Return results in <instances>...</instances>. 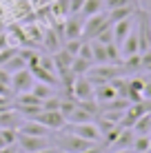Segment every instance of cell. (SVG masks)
<instances>
[{
    "label": "cell",
    "mask_w": 151,
    "mask_h": 153,
    "mask_svg": "<svg viewBox=\"0 0 151 153\" xmlns=\"http://www.w3.org/2000/svg\"><path fill=\"white\" fill-rule=\"evenodd\" d=\"M109 25H111V22H109L107 11L85 18V25H82V40H93V38H96V36L100 33L102 29H107Z\"/></svg>",
    "instance_id": "cell-1"
},
{
    "label": "cell",
    "mask_w": 151,
    "mask_h": 153,
    "mask_svg": "<svg viewBox=\"0 0 151 153\" xmlns=\"http://www.w3.org/2000/svg\"><path fill=\"white\" fill-rule=\"evenodd\" d=\"M69 89L74 91L71 96H74L76 102H91V100H93V93H96V87H93V82H91L87 76H76Z\"/></svg>",
    "instance_id": "cell-2"
},
{
    "label": "cell",
    "mask_w": 151,
    "mask_h": 153,
    "mask_svg": "<svg viewBox=\"0 0 151 153\" xmlns=\"http://www.w3.org/2000/svg\"><path fill=\"white\" fill-rule=\"evenodd\" d=\"M91 144H96V142H89V140L80 138V135L71 133V131H67V133H62L58 138V149L67 151V153H82L85 149H89Z\"/></svg>",
    "instance_id": "cell-3"
},
{
    "label": "cell",
    "mask_w": 151,
    "mask_h": 153,
    "mask_svg": "<svg viewBox=\"0 0 151 153\" xmlns=\"http://www.w3.org/2000/svg\"><path fill=\"white\" fill-rule=\"evenodd\" d=\"M16 144L20 146V151L25 153H38L42 149H49V138H40V135H27V133H18Z\"/></svg>",
    "instance_id": "cell-4"
},
{
    "label": "cell",
    "mask_w": 151,
    "mask_h": 153,
    "mask_svg": "<svg viewBox=\"0 0 151 153\" xmlns=\"http://www.w3.org/2000/svg\"><path fill=\"white\" fill-rule=\"evenodd\" d=\"M31 120H36V122H40L42 126H47L49 131H62L67 126V120H65V115H62L58 109L56 111H47V109H42L36 118H31Z\"/></svg>",
    "instance_id": "cell-5"
},
{
    "label": "cell",
    "mask_w": 151,
    "mask_h": 153,
    "mask_svg": "<svg viewBox=\"0 0 151 153\" xmlns=\"http://www.w3.org/2000/svg\"><path fill=\"white\" fill-rule=\"evenodd\" d=\"M69 131L76 135H80V138L89 140V142H102V133L100 129H98V124L93 122H78V124H69Z\"/></svg>",
    "instance_id": "cell-6"
},
{
    "label": "cell",
    "mask_w": 151,
    "mask_h": 153,
    "mask_svg": "<svg viewBox=\"0 0 151 153\" xmlns=\"http://www.w3.org/2000/svg\"><path fill=\"white\" fill-rule=\"evenodd\" d=\"M33 76H31L29 69H22V71H16L11 73V91L13 93H27L31 91V87H33Z\"/></svg>",
    "instance_id": "cell-7"
},
{
    "label": "cell",
    "mask_w": 151,
    "mask_h": 153,
    "mask_svg": "<svg viewBox=\"0 0 151 153\" xmlns=\"http://www.w3.org/2000/svg\"><path fill=\"white\" fill-rule=\"evenodd\" d=\"M82 25H85L82 16H69L65 20V27H62V40L82 38Z\"/></svg>",
    "instance_id": "cell-8"
},
{
    "label": "cell",
    "mask_w": 151,
    "mask_h": 153,
    "mask_svg": "<svg viewBox=\"0 0 151 153\" xmlns=\"http://www.w3.org/2000/svg\"><path fill=\"white\" fill-rule=\"evenodd\" d=\"M140 53V45H138V31L136 29H131L129 31V36L120 42V56H122V60L124 58H129V56H136Z\"/></svg>",
    "instance_id": "cell-9"
},
{
    "label": "cell",
    "mask_w": 151,
    "mask_h": 153,
    "mask_svg": "<svg viewBox=\"0 0 151 153\" xmlns=\"http://www.w3.org/2000/svg\"><path fill=\"white\" fill-rule=\"evenodd\" d=\"M29 71H31V76H33V80H36V82H45V84H51V87H56V84H58V76H56L54 71L45 69L42 65H33V67H29Z\"/></svg>",
    "instance_id": "cell-10"
},
{
    "label": "cell",
    "mask_w": 151,
    "mask_h": 153,
    "mask_svg": "<svg viewBox=\"0 0 151 153\" xmlns=\"http://www.w3.org/2000/svg\"><path fill=\"white\" fill-rule=\"evenodd\" d=\"M133 20H136V16H133V18H127V20H120V22H113V25H111L113 42H116L118 47H120V42L129 36V31L133 29Z\"/></svg>",
    "instance_id": "cell-11"
},
{
    "label": "cell",
    "mask_w": 151,
    "mask_h": 153,
    "mask_svg": "<svg viewBox=\"0 0 151 153\" xmlns=\"http://www.w3.org/2000/svg\"><path fill=\"white\" fill-rule=\"evenodd\" d=\"M138 7L140 4H127V7H118V9H109L107 16H109V22H120V20H127V18H133L138 13Z\"/></svg>",
    "instance_id": "cell-12"
},
{
    "label": "cell",
    "mask_w": 151,
    "mask_h": 153,
    "mask_svg": "<svg viewBox=\"0 0 151 153\" xmlns=\"http://www.w3.org/2000/svg\"><path fill=\"white\" fill-rule=\"evenodd\" d=\"M120 93H118V89L113 87L111 82H105V84H96V93H93V98L98 100V102H102V104H107V102H111V100H116Z\"/></svg>",
    "instance_id": "cell-13"
},
{
    "label": "cell",
    "mask_w": 151,
    "mask_h": 153,
    "mask_svg": "<svg viewBox=\"0 0 151 153\" xmlns=\"http://www.w3.org/2000/svg\"><path fill=\"white\" fill-rule=\"evenodd\" d=\"M18 133H27V135H40V138H49L51 131L42 126L40 122H36V120H25V122H20L18 126Z\"/></svg>",
    "instance_id": "cell-14"
},
{
    "label": "cell",
    "mask_w": 151,
    "mask_h": 153,
    "mask_svg": "<svg viewBox=\"0 0 151 153\" xmlns=\"http://www.w3.org/2000/svg\"><path fill=\"white\" fill-rule=\"evenodd\" d=\"M133 140H136L133 129H131V126H122V131L118 133V138L111 142V146H113V151H116V149H131Z\"/></svg>",
    "instance_id": "cell-15"
},
{
    "label": "cell",
    "mask_w": 151,
    "mask_h": 153,
    "mask_svg": "<svg viewBox=\"0 0 151 153\" xmlns=\"http://www.w3.org/2000/svg\"><path fill=\"white\" fill-rule=\"evenodd\" d=\"M131 129H133V133H136V135H149L151 133V111L140 115L136 122L131 124Z\"/></svg>",
    "instance_id": "cell-16"
},
{
    "label": "cell",
    "mask_w": 151,
    "mask_h": 153,
    "mask_svg": "<svg viewBox=\"0 0 151 153\" xmlns=\"http://www.w3.org/2000/svg\"><path fill=\"white\" fill-rule=\"evenodd\" d=\"M102 11H105V0H85V4H82L78 16L89 18V16H96V13H102Z\"/></svg>",
    "instance_id": "cell-17"
},
{
    "label": "cell",
    "mask_w": 151,
    "mask_h": 153,
    "mask_svg": "<svg viewBox=\"0 0 151 153\" xmlns=\"http://www.w3.org/2000/svg\"><path fill=\"white\" fill-rule=\"evenodd\" d=\"M31 93H33L36 98H40V100H47V98L56 96L54 87H51V84H45V82H33V87H31Z\"/></svg>",
    "instance_id": "cell-18"
},
{
    "label": "cell",
    "mask_w": 151,
    "mask_h": 153,
    "mask_svg": "<svg viewBox=\"0 0 151 153\" xmlns=\"http://www.w3.org/2000/svg\"><path fill=\"white\" fill-rule=\"evenodd\" d=\"M89 69H91L89 60H85V58H80V56H74V62H71V73H74V76H85Z\"/></svg>",
    "instance_id": "cell-19"
},
{
    "label": "cell",
    "mask_w": 151,
    "mask_h": 153,
    "mask_svg": "<svg viewBox=\"0 0 151 153\" xmlns=\"http://www.w3.org/2000/svg\"><path fill=\"white\" fill-rule=\"evenodd\" d=\"M131 151L133 153H147V151H151V138H149V135H136V140H133V144H131Z\"/></svg>",
    "instance_id": "cell-20"
},
{
    "label": "cell",
    "mask_w": 151,
    "mask_h": 153,
    "mask_svg": "<svg viewBox=\"0 0 151 153\" xmlns=\"http://www.w3.org/2000/svg\"><path fill=\"white\" fill-rule=\"evenodd\" d=\"M93 40H96V42H100V45H111V42H113V31H111V25H109L107 29H102V31H100V33H98Z\"/></svg>",
    "instance_id": "cell-21"
},
{
    "label": "cell",
    "mask_w": 151,
    "mask_h": 153,
    "mask_svg": "<svg viewBox=\"0 0 151 153\" xmlns=\"http://www.w3.org/2000/svg\"><path fill=\"white\" fill-rule=\"evenodd\" d=\"M127 4H140V0H105V9H118V7H127Z\"/></svg>",
    "instance_id": "cell-22"
},
{
    "label": "cell",
    "mask_w": 151,
    "mask_h": 153,
    "mask_svg": "<svg viewBox=\"0 0 151 153\" xmlns=\"http://www.w3.org/2000/svg\"><path fill=\"white\" fill-rule=\"evenodd\" d=\"M45 45L49 47L51 51H58L60 49V40L56 38V31H47V33H45Z\"/></svg>",
    "instance_id": "cell-23"
},
{
    "label": "cell",
    "mask_w": 151,
    "mask_h": 153,
    "mask_svg": "<svg viewBox=\"0 0 151 153\" xmlns=\"http://www.w3.org/2000/svg\"><path fill=\"white\" fill-rule=\"evenodd\" d=\"M16 53H18V49H9V47H7V49H2V51H0V67H4L9 62V58L16 56Z\"/></svg>",
    "instance_id": "cell-24"
},
{
    "label": "cell",
    "mask_w": 151,
    "mask_h": 153,
    "mask_svg": "<svg viewBox=\"0 0 151 153\" xmlns=\"http://www.w3.org/2000/svg\"><path fill=\"white\" fill-rule=\"evenodd\" d=\"M144 80V89H142V96H144V100H151V73L147 78H142Z\"/></svg>",
    "instance_id": "cell-25"
},
{
    "label": "cell",
    "mask_w": 151,
    "mask_h": 153,
    "mask_svg": "<svg viewBox=\"0 0 151 153\" xmlns=\"http://www.w3.org/2000/svg\"><path fill=\"white\" fill-rule=\"evenodd\" d=\"M0 82L7 84V87H11V73L4 69V67H0Z\"/></svg>",
    "instance_id": "cell-26"
},
{
    "label": "cell",
    "mask_w": 151,
    "mask_h": 153,
    "mask_svg": "<svg viewBox=\"0 0 151 153\" xmlns=\"http://www.w3.org/2000/svg\"><path fill=\"white\" fill-rule=\"evenodd\" d=\"M105 151H107V146H102V144H98V142H96V144H91L89 149H85L82 153H105Z\"/></svg>",
    "instance_id": "cell-27"
},
{
    "label": "cell",
    "mask_w": 151,
    "mask_h": 153,
    "mask_svg": "<svg viewBox=\"0 0 151 153\" xmlns=\"http://www.w3.org/2000/svg\"><path fill=\"white\" fill-rule=\"evenodd\" d=\"M9 96H11V87L0 82V98H9Z\"/></svg>",
    "instance_id": "cell-28"
},
{
    "label": "cell",
    "mask_w": 151,
    "mask_h": 153,
    "mask_svg": "<svg viewBox=\"0 0 151 153\" xmlns=\"http://www.w3.org/2000/svg\"><path fill=\"white\" fill-rule=\"evenodd\" d=\"M0 153H20V146L18 144H9L4 149H0Z\"/></svg>",
    "instance_id": "cell-29"
},
{
    "label": "cell",
    "mask_w": 151,
    "mask_h": 153,
    "mask_svg": "<svg viewBox=\"0 0 151 153\" xmlns=\"http://www.w3.org/2000/svg\"><path fill=\"white\" fill-rule=\"evenodd\" d=\"M4 146H9V142L4 140V135H2V131H0V149H4Z\"/></svg>",
    "instance_id": "cell-30"
},
{
    "label": "cell",
    "mask_w": 151,
    "mask_h": 153,
    "mask_svg": "<svg viewBox=\"0 0 151 153\" xmlns=\"http://www.w3.org/2000/svg\"><path fill=\"white\" fill-rule=\"evenodd\" d=\"M111 153H133L131 149H116V151H111Z\"/></svg>",
    "instance_id": "cell-31"
},
{
    "label": "cell",
    "mask_w": 151,
    "mask_h": 153,
    "mask_svg": "<svg viewBox=\"0 0 151 153\" xmlns=\"http://www.w3.org/2000/svg\"><path fill=\"white\" fill-rule=\"evenodd\" d=\"M38 153H54V146H49V149H42V151H38Z\"/></svg>",
    "instance_id": "cell-32"
},
{
    "label": "cell",
    "mask_w": 151,
    "mask_h": 153,
    "mask_svg": "<svg viewBox=\"0 0 151 153\" xmlns=\"http://www.w3.org/2000/svg\"><path fill=\"white\" fill-rule=\"evenodd\" d=\"M54 153H67V151H62V149H54Z\"/></svg>",
    "instance_id": "cell-33"
},
{
    "label": "cell",
    "mask_w": 151,
    "mask_h": 153,
    "mask_svg": "<svg viewBox=\"0 0 151 153\" xmlns=\"http://www.w3.org/2000/svg\"><path fill=\"white\" fill-rule=\"evenodd\" d=\"M144 71H149V73H151V65H149V67H147V69H144Z\"/></svg>",
    "instance_id": "cell-34"
},
{
    "label": "cell",
    "mask_w": 151,
    "mask_h": 153,
    "mask_svg": "<svg viewBox=\"0 0 151 153\" xmlns=\"http://www.w3.org/2000/svg\"><path fill=\"white\" fill-rule=\"evenodd\" d=\"M149 138H151V133H149Z\"/></svg>",
    "instance_id": "cell-35"
},
{
    "label": "cell",
    "mask_w": 151,
    "mask_h": 153,
    "mask_svg": "<svg viewBox=\"0 0 151 153\" xmlns=\"http://www.w3.org/2000/svg\"><path fill=\"white\" fill-rule=\"evenodd\" d=\"M147 153H149V151H147Z\"/></svg>",
    "instance_id": "cell-36"
},
{
    "label": "cell",
    "mask_w": 151,
    "mask_h": 153,
    "mask_svg": "<svg viewBox=\"0 0 151 153\" xmlns=\"http://www.w3.org/2000/svg\"><path fill=\"white\" fill-rule=\"evenodd\" d=\"M149 153H151V151H149Z\"/></svg>",
    "instance_id": "cell-37"
}]
</instances>
